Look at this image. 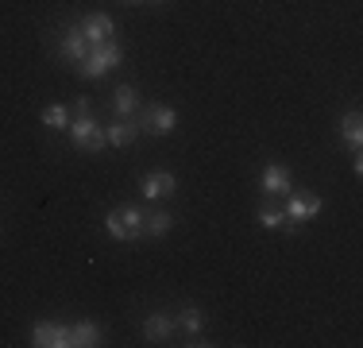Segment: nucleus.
Listing matches in <instances>:
<instances>
[{
	"label": "nucleus",
	"instance_id": "nucleus-2",
	"mask_svg": "<svg viewBox=\"0 0 363 348\" xmlns=\"http://www.w3.org/2000/svg\"><path fill=\"white\" fill-rule=\"evenodd\" d=\"M66 132H70V143H74L82 155H97V151H105V147H108L105 128H101L93 116H74Z\"/></svg>",
	"mask_w": 363,
	"mask_h": 348
},
{
	"label": "nucleus",
	"instance_id": "nucleus-6",
	"mask_svg": "<svg viewBox=\"0 0 363 348\" xmlns=\"http://www.w3.org/2000/svg\"><path fill=\"white\" fill-rule=\"evenodd\" d=\"M140 190H143L147 202H162V197H174L178 178L170 170H151V174H143V178H140Z\"/></svg>",
	"mask_w": 363,
	"mask_h": 348
},
{
	"label": "nucleus",
	"instance_id": "nucleus-8",
	"mask_svg": "<svg viewBox=\"0 0 363 348\" xmlns=\"http://www.w3.org/2000/svg\"><path fill=\"white\" fill-rule=\"evenodd\" d=\"M77 28L85 31V39H89V47H97V43L112 39V31H116V23H112V16H108V12H89V16H82V20H77Z\"/></svg>",
	"mask_w": 363,
	"mask_h": 348
},
{
	"label": "nucleus",
	"instance_id": "nucleus-16",
	"mask_svg": "<svg viewBox=\"0 0 363 348\" xmlns=\"http://www.w3.org/2000/svg\"><path fill=\"white\" fill-rule=\"evenodd\" d=\"M170 224H174V213H167V209H155V213L143 217V236H167Z\"/></svg>",
	"mask_w": 363,
	"mask_h": 348
},
{
	"label": "nucleus",
	"instance_id": "nucleus-5",
	"mask_svg": "<svg viewBox=\"0 0 363 348\" xmlns=\"http://www.w3.org/2000/svg\"><path fill=\"white\" fill-rule=\"evenodd\" d=\"M321 205L325 202L317 194H294V190H290V197H286V205H282V209H286V221L306 224V221H313V217L321 213Z\"/></svg>",
	"mask_w": 363,
	"mask_h": 348
},
{
	"label": "nucleus",
	"instance_id": "nucleus-13",
	"mask_svg": "<svg viewBox=\"0 0 363 348\" xmlns=\"http://www.w3.org/2000/svg\"><path fill=\"white\" fill-rule=\"evenodd\" d=\"M336 132H340V139L352 147V155H356V151H359V143H363V120H359V112H356V109L344 112L340 124H336Z\"/></svg>",
	"mask_w": 363,
	"mask_h": 348
},
{
	"label": "nucleus",
	"instance_id": "nucleus-10",
	"mask_svg": "<svg viewBox=\"0 0 363 348\" xmlns=\"http://www.w3.org/2000/svg\"><path fill=\"white\" fill-rule=\"evenodd\" d=\"M105 139H108V147H132L140 139V128H135V120L116 116L112 124H105Z\"/></svg>",
	"mask_w": 363,
	"mask_h": 348
},
{
	"label": "nucleus",
	"instance_id": "nucleus-22",
	"mask_svg": "<svg viewBox=\"0 0 363 348\" xmlns=\"http://www.w3.org/2000/svg\"><path fill=\"white\" fill-rule=\"evenodd\" d=\"M124 4H147V0H124Z\"/></svg>",
	"mask_w": 363,
	"mask_h": 348
},
{
	"label": "nucleus",
	"instance_id": "nucleus-9",
	"mask_svg": "<svg viewBox=\"0 0 363 348\" xmlns=\"http://www.w3.org/2000/svg\"><path fill=\"white\" fill-rule=\"evenodd\" d=\"M174 317H170V313H151V317L143 321V337L151 344H167L170 337H174Z\"/></svg>",
	"mask_w": 363,
	"mask_h": 348
},
{
	"label": "nucleus",
	"instance_id": "nucleus-11",
	"mask_svg": "<svg viewBox=\"0 0 363 348\" xmlns=\"http://www.w3.org/2000/svg\"><path fill=\"white\" fill-rule=\"evenodd\" d=\"M259 186H263V194L267 197H274V194H290V170L282 167V163H271V167L263 170V178H259Z\"/></svg>",
	"mask_w": 363,
	"mask_h": 348
},
{
	"label": "nucleus",
	"instance_id": "nucleus-12",
	"mask_svg": "<svg viewBox=\"0 0 363 348\" xmlns=\"http://www.w3.org/2000/svg\"><path fill=\"white\" fill-rule=\"evenodd\" d=\"M112 112L124 120H135V112H140V93H135V85H116L112 89Z\"/></svg>",
	"mask_w": 363,
	"mask_h": 348
},
{
	"label": "nucleus",
	"instance_id": "nucleus-15",
	"mask_svg": "<svg viewBox=\"0 0 363 348\" xmlns=\"http://www.w3.org/2000/svg\"><path fill=\"white\" fill-rule=\"evenodd\" d=\"M70 120H74V112L66 109V104H47V109H43V128H47V132H66Z\"/></svg>",
	"mask_w": 363,
	"mask_h": 348
},
{
	"label": "nucleus",
	"instance_id": "nucleus-7",
	"mask_svg": "<svg viewBox=\"0 0 363 348\" xmlns=\"http://www.w3.org/2000/svg\"><path fill=\"white\" fill-rule=\"evenodd\" d=\"M85 55H89V39H85V31L77 28V23H66L62 43H58V58H62V62H82Z\"/></svg>",
	"mask_w": 363,
	"mask_h": 348
},
{
	"label": "nucleus",
	"instance_id": "nucleus-14",
	"mask_svg": "<svg viewBox=\"0 0 363 348\" xmlns=\"http://www.w3.org/2000/svg\"><path fill=\"white\" fill-rule=\"evenodd\" d=\"M70 341H74V348L101 344V325L97 321H77V325H70Z\"/></svg>",
	"mask_w": 363,
	"mask_h": 348
},
{
	"label": "nucleus",
	"instance_id": "nucleus-17",
	"mask_svg": "<svg viewBox=\"0 0 363 348\" xmlns=\"http://www.w3.org/2000/svg\"><path fill=\"white\" fill-rule=\"evenodd\" d=\"M255 221L263 224V229H282V224H286V209L274 205V202H263L255 209Z\"/></svg>",
	"mask_w": 363,
	"mask_h": 348
},
{
	"label": "nucleus",
	"instance_id": "nucleus-3",
	"mask_svg": "<svg viewBox=\"0 0 363 348\" xmlns=\"http://www.w3.org/2000/svg\"><path fill=\"white\" fill-rule=\"evenodd\" d=\"M178 124V112L170 104H147V109L135 112V128L147 136H170Z\"/></svg>",
	"mask_w": 363,
	"mask_h": 348
},
{
	"label": "nucleus",
	"instance_id": "nucleus-4",
	"mask_svg": "<svg viewBox=\"0 0 363 348\" xmlns=\"http://www.w3.org/2000/svg\"><path fill=\"white\" fill-rule=\"evenodd\" d=\"M31 344H39V348H74L70 325H58V321H39V325H31Z\"/></svg>",
	"mask_w": 363,
	"mask_h": 348
},
{
	"label": "nucleus",
	"instance_id": "nucleus-20",
	"mask_svg": "<svg viewBox=\"0 0 363 348\" xmlns=\"http://www.w3.org/2000/svg\"><path fill=\"white\" fill-rule=\"evenodd\" d=\"M120 217H124V224H128V232H132V240H140L143 236V209H135V205H120Z\"/></svg>",
	"mask_w": 363,
	"mask_h": 348
},
{
	"label": "nucleus",
	"instance_id": "nucleus-21",
	"mask_svg": "<svg viewBox=\"0 0 363 348\" xmlns=\"http://www.w3.org/2000/svg\"><path fill=\"white\" fill-rule=\"evenodd\" d=\"M74 116H89V97H77V104H74Z\"/></svg>",
	"mask_w": 363,
	"mask_h": 348
},
{
	"label": "nucleus",
	"instance_id": "nucleus-23",
	"mask_svg": "<svg viewBox=\"0 0 363 348\" xmlns=\"http://www.w3.org/2000/svg\"><path fill=\"white\" fill-rule=\"evenodd\" d=\"M155 4H159V0H155Z\"/></svg>",
	"mask_w": 363,
	"mask_h": 348
},
{
	"label": "nucleus",
	"instance_id": "nucleus-19",
	"mask_svg": "<svg viewBox=\"0 0 363 348\" xmlns=\"http://www.w3.org/2000/svg\"><path fill=\"white\" fill-rule=\"evenodd\" d=\"M105 229H108V236L116 240V244H132V232H128V224H124V217H120V209H108Z\"/></svg>",
	"mask_w": 363,
	"mask_h": 348
},
{
	"label": "nucleus",
	"instance_id": "nucleus-1",
	"mask_svg": "<svg viewBox=\"0 0 363 348\" xmlns=\"http://www.w3.org/2000/svg\"><path fill=\"white\" fill-rule=\"evenodd\" d=\"M120 62H124V47H120L116 39H105V43H97V47H89V55L77 62V74L101 77V74H108V70H116Z\"/></svg>",
	"mask_w": 363,
	"mask_h": 348
},
{
	"label": "nucleus",
	"instance_id": "nucleus-18",
	"mask_svg": "<svg viewBox=\"0 0 363 348\" xmlns=\"http://www.w3.org/2000/svg\"><path fill=\"white\" fill-rule=\"evenodd\" d=\"M174 325L186 329L189 337H197V333L205 329V317H201V310H197V306H182V313L174 317Z\"/></svg>",
	"mask_w": 363,
	"mask_h": 348
}]
</instances>
